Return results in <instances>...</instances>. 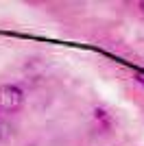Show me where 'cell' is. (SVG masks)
I'll list each match as a JSON object with an SVG mask.
<instances>
[{
  "label": "cell",
  "instance_id": "6da1fadb",
  "mask_svg": "<svg viewBox=\"0 0 144 146\" xmlns=\"http://www.w3.org/2000/svg\"><path fill=\"white\" fill-rule=\"evenodd\" d=\"M22 105H24V92H22V87L13 85V83L0 85V111L15 113V111L22 109Z\"/></svg>",
  "mask_w": 144,
  "mask_h": 146
},
{
  "label": "cell",
  "instance_id": "7a4b0ae2",
  "mask_svg": "<svg viewBox=\"0 0 144 146\" xmlns=\"http://www.w3.org/2000/svg\"><path fill=\"white\" fill-rule=\"evenodd\" d=\"M135 81L144 87V70H138V72H135Z\"/></svg>",
  "mask_w": 144,
  "mask_h": 146
},
{
  "label": "cell",
  "instance_id": "3957f363",
  "mask_svg": "<svg viewBox=\"0 0 144 146\" xmlns=\"http://www.w3.org/2000/svg\"><path fill=\"white\" fill-rule=\"evenodd\" d=\"M140 11H142V13H144V2H140Z\"/></svg>",
  "mask_w": 144,
  "mask_h": 146
}]
</instances>
